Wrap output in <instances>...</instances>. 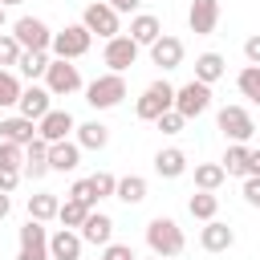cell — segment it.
<instances>
[{
	"mask_svg": "<svg viewBox=\"0 0 260 260\" xmlns=\"http://www.w3.org/2000/svg\"><path fill=\"white\" fill-rule=\"evenodd\" d=\"M69 199H81V203H89V207L98 203V199H93V191H89V179H77V183L69 187Z\"/></svg>",
	"mask_w": 260,
	"mask_h": 260,
	"instance_id": "41",
	"label": "cell"
},
{
	"mask_svg": "<svg viewBox=\"0 0 260 260\" xmlns=\"http://www.w3.org/2000/svg\"><path fill=\"white\" fill-rule=\"evenodd\" d=\"M106 4H110V8L122 16V12H138V4H142V0H106Z\"/></svg>",
	"mask_w": 260,
	"mask_h": 260,
	"instance_id": "44",
	"label": "cell"
},
{
	"mask_svg": "<svg viewBox=\"0 0 260 260\" xmlns=\"http://www.w3.org/2000/svg\"><path fill=\"white\" fill-rule=\"evenodd\" d=\"M146 260H162V256H154V252H150V256H146Z\"/></svg>",
	"mask_w": 260,
	"mask_h": 260,
	"instance_id": "49",
	"label": "cell"
},
{
	"mask_svg": "<svg viewBox=\"0 0 260 260\" xmlns=\"http://www.w3.org/2000/svg\"><path fill=\"white\" fill-rule=\"evenodd\" d=\"M114 199H122L126 207L142 203V199H146V179H142V175H126V179H118V187H114Z\"/></svg>",
	"mask_w": 260,
	"mask_h": 260,
	"instance_id": "28",
	"label": "cell"
},
{
	"mask_svg": "<svg viewBox=\"0 0 260 260\" xmlns=\"http://www.w3.org/2000/svg\"><path fill=\"white\" fill-rule=\"evenodd\" d=\"M223 179H228V171L219 162H195V191H219Z\"/></svg>",
	"mask_w": 260,
	"mask_h": 260,
	"instance_id": "30",
	"label": "cell"
},
{
	"mask_svg": "<svg viewBox=\"0 0 260 260\" xmlns=\"http://www.w3.org/2000/svg\"><path fill=\"white\" fill-rule=\"evenodd\" d=\"M77 232H81V240H85V244L106 248V244L114 240V219H110L106 211H89V215H85V223H81Z\"/></svg>",
	"mask_w": 260,
	"mask_h": 260,
	"instance_id": "18",
	"label": "cell"
},
{
	"mask_svg": "<svg viewBox=\"0 0 260 260\" xmlns=\"http://www.w3.org/2000/svg\"><path fill=\"white\" fill-rule=\"evenodd\" d=\"M171 106H175V85L158 77V81H150V85L142 89V98H138L134 114H138L142 122H154V118H158V114H167Z\"/></svg>",
	"mask_w": 260,
	"mask_h": 260,
	"instance_id": "4",
	"label": "cell"
},
{
	"mask_svg": "<svg viewBox=\"0 0 260 260\" xmlns=\"http://www.w3.org/2000/svg\"><path fill=\"white\" fill-rule=\"evenodd\" d=\"M114 187H118V179H114L110 171L89 175V191H93V199H110V195H114Z\"/></svg>",
	"mask_w": 260,
	"mask_h": 260,
	"instance_id": "35",
	"label": "cell"
},
{
	"mask_svg": "<svg viewBox=\"0 0 260 260\" xmlns=\"http://www.w3.org/2000/svg\"><path fill=\"white\" fill-rule=\"evenodd\" d=\"M49 61H53V53H49V49H24L16 65H20V73H24L28 81H37V77H45Z\"/></svg>",
	"mask_w": 260,
	"mask_h": 260,
	"instance_id": "26",
	"label": "cell"
},
{
	"mask_svg": "<svg viewBox=\"0 0 260 260\" xmlns=\"http://www.w3.org/2000/svg\"><path fill=\"white\" fill-rule=\"evenodd\" d=\"M37 138V122H28V118H0V142H20V146H28Z\"/></svg>",
	"mask_w": 260,
	"mask_h": 260,
	"instance_id": "22",
	"label": "cell"
},
{
	"mask_svg": "<svg viewBox=\"0 0 260 260\" xmlns=\"http://www.w3.org/2000/svg\"><path fill=\"white\" fill-rule=\"evenodd\" d=\"M89 45H93V32H89L85 24H65L61 32H53L49 53H53V57H61V61H77V57H85V53H89Z\"/></svg>",
	"mask_w": 260,
	"mask_h": 260,
	"instance_id": "2",
	"label": "cell"
},
{
	"mask_svg": "<svg viewBox=\"0 0 260 260\" xmlns=\"http://www.w3.org/2000/svg\"><path fill=\"white\" fill-rule=\"evenodd\" d=\"M215 126H219L223 138H232V142H248V138L256 134V122H252V114H248L244 106H223V110L215 114Z\"/></svg>",
	"mask_w": 260,
	"mask_h": 260,
	"instance_id": "8",
	"label": "cell"
},
{
	"mask_svg": "<svg viewBox=\"0 0 260 260\" xmlns=\"http://www.w3.org/2000/svg\"><path fill=\"white\" fill-rule=\"evenodd\" d=\"M12 37L20 41V49H49L53 28H49L41 16H20V20L12 24Z\"/></svg>",
	"mask_w": 260,
	"mask_h": 260,
	"instance_id": "11",
	"label": "cell"
},
{
	"mask_svg": "<svg viewBox=\"0 0 260 260\" xmlns=\"http://www.w3.org/2000/svg\"><path fill=\"white\" fill-rule=\"evenodd\" d=\"M0 28H4V4H0Z\"/></svg>",
	"mask_w": 260,
	"mask_h": 260,
	"instance_id": "48",
	"label": "cell"
},
{
	"mask_svg": "<svg viewBox=\"0 0 260 260\" xmlns=\"http://www.w3.org/2000/svg\"><path fill=\"white\" fill-rule=\"evenodd\" d=\"M244 57H248V65H260V32L244 41Z\"/></svg>",
	"mask_w": 260,
	"mask_h": 260,
	"instance_id": "43",
	"label": "cell"
},
{
	"mask_svg": "<svg viewBox=\"0 0 260 260\" xmlns=\"http://www.w3.org/2000/svg\"><path fill=\"white\" fill-rule=\"evenodd\" d=\"M81 24H85L93 37H102V41H110V37H118V32H122V20H118V12H114L106 0H93V4H85V12H81Z\"/></svg>",
	"mask_w": 260,
	"mask_h": 260,
	"instance_id": "6",
	"label": "cell"
},
{
	"mask_svg": "<svg viewBox=\"0 0 260 260\" xmlns=\"http://www.w3.org/2000/svg\"><path fill=\"white\" fill-rule=\"evenodd\" d=\"M154 171H158L162 179H179V175H187V154H183L179 146H162V150L154 154Z\"/></svg>",
	"mask_w": 260,
	"mask_h": 260,
	"instance_id": "24",
	"label": "cell"
},
{
	"mask_svg": "<svg viewBox=\"0 0 260 260\" xmlns=\"http://www.w3.org/2000/svg\"><path fill=\"white\" fill-rule=\"evenodd\" d=\"M20 53H24V49H20V41H16L12 32H4V37H0V65H16V61H20Z\"/></svg>",
	"mask_w": 260,
	"mask_h": 260,
	"instance_id": "37",
	"label": "cell"
},
{
	"mask_svg": "<svg viewBox=\"0 0 260 260\" xmlns=\"http://www.w3.org/2000/svg\"><path fill=\"white\" fill-rule=\"evenodd\" d=\"M73 130H77V122H73L69 110H49V114L37 122V134H41L45 142H61V138H69Z\"/></svg>",
	"mask_w": 260,
	"mask_h": 260,
	"instance_id": "15",
	"label": "cell"
},
{
	"mask_svg": "<svg viewBox=\"0 0 260 260\" xmlns=\"http://www.w3.org/2000/svg\"><path fill=\"white\" fill-rule=\"evenodd\" d=\"M187 24H191L195 37L215 32V24H219V0H191V8H187Z\"/></svg>",
	"mask_w": 260,
	"mask_h": 260,
	"instance_id": "14",
	"label": "cell"
},
{
	"mask_svg": "<svg viewBox=\"0 0 260 260\" xmlns=\"http://www.w3.org/2000/svg\"><path fill=\"white\" fill-rule=\"evenodd\" d=\"M45 89H49L53 98H69V93H77V89H81V73H77V65L53 57L49 69H45Z\"/></svg>",
	"mask_w": 260,
	"mask_h": 260,
	"instance_id": "5",
	"label": "cell"
},
{
	"mask_svg": "<svg viewBox=\"0 0 260 260\" xmlns=\"http://www.w3.org/2000/svg\"><path fill=\"white\" fill-rule=\"evenodd\" d=\"M187 211H191L195 219H203V223H207V219H215V215H219V195H215V191H195V195L187 199Z\"/></svg>",
	"mask_w": 260,
	"mask_h": 260,
	"instance_id": "29",
	"label": "cell"
},
{
	"mask_svg": "<svg viewBox=\"0 0 260 260\" xmlns=\"http://www.w3.org/2000/svg\"><path fill=\"white\" fill-rule=\"evenodd\" d=\"M81 167V146L73 138H61V142H49V171H77Z\"/></svg>",
	"mask_w": 260,
	"mask_h": 260,
	"instance_id": "17",
	"label": "cell"
},
{
	"mask_svg": "<svg viewBox=\"0 0 260 260\" xmlns=\"http://www.w3.org/2000/svg\"><path fill=\"white\" fill-rule=\"evenodd\" d=\"M248 175L260 179V150H252V146H248ZM248 175H244V179H248Z\"/></svg>",
	"mask_w": 260,
	"mask_h": 260,
	"instance_id": "45",
	"label": "cell"
},
{
	"mask_svg": "<svg viewBox=\"0 0 260 260\" xmlns=\"http://www.w3.org/2000/svg\"><path fill=\"white\" fill-rule=\"evenodd\" d=\"M57 207H61V199H57L53 191H37V195H28V219L49 223V219H57Z\"/></svg>",
	"mask_w": 260,
	"mask_h": 260,
	"instance_id": "27",
	"label": "cell"
},
{
	"mask_svg": "<svg viewBox=\"0 0 260 260\" xmlns=\"http://www.w3.org/2000/svg\"><path fill=\"white\" fill-rule=\"evenodd\" d=\"M16 260H49V232L41 219H28L20 228V252Z\"/></svg>",
	"mask_w": 260,
	"mask_h": 260,
	"instance_id": "10",
	"label": "cell"
},
{
	"mask_svg": "<svg viewBox=\"0 0 260 260\" xmlns=\"http://www.w3.org/2000/svg\"><path fill=\"white\" fill-rule=\"evenodd\" d=\"M73 134H77L73 142H77L81 150H106V146H110V126H102V122H81Z\"/></svg>",
	"mask_w": 260,
	"mask_h": 260,
	"instance_id": "23",
	"label": "cell"
},
{
	"mask_svg": "<svg viewBox=\"0 0 260 260\" xmlns=\"http://www.w3.org/2000/svg\"><path fill=\"white\" fill-rule=\"evenodd\" d=\"M150 61H154L158 69H179V65H183V41L162 32V37L150 45Z\"/></svg>",
	"mask_w": 260,
	"mask_h": 260,
	"instance_id": "20",
	"label": "cell"
},
{
	"mask_svg": "<svg viewBox=\"0 0 260 260\" xmlns=\"http://www.w3.org/2000/svg\"><path fill=\"white\" fill-rule=\"evenodd\" d=\"M0 4H4V8H12V4H24V0H0Z\"/></svg>",
	"mask_w": 260,
	"mask_h": 260,
	"instance_id": "47",
	"label": "cell"
},
{
	"mask_svg": "<svg viewBox=\"0 0 260 260\" xmlns=\"http://www.w3.org/2000/svg\"><path fill=\"white\" fill-rule=\"evenodd\" d=\"M0 167H24V146L20 142H0Z\"/></svg>",
	"mask_w": 260,
	"mask_h": 260,
	"instance_id": "38",
	"label": "cell"
},
{
	"mask_svg": "<svg viewBox=\"0 0 260 260\" xmlns=\"http://www.w3.org/2000/svg\"><path fill=\"white\" fill-rule=\"evenodd\" d=\"M223 73H228V61H223L219 53H199V57H195V81L215 85Z\"/></svg>",
	"mask_w": 260,
	"mask_h": 260,
	"instance_id": "25",
	"label": "cell"
},
{
	"mask_svg": "<svg viewBox=\"0 0 260 260\" xmlns=\"http://www.w3.org/2000/svg\"><path fill=\"white\" fill-rule=\"evenodd\" d=\"M154 122H158V130H162V134H183V126H187V118H183L175 106H171L167 114H158Z\"/></svg>",
	"mask_w": 260,
	"mask_h": 260,
	"instance_id": "36",
	"label": "cell"
},
{
	"mask_svg": "<svg viewBox=\"0 0 260 260\" xmlns=\"http://www.w3.org/2000/svg\"><path fill=\"white\" fill-rule=\"evenodd\" d=\"M219 167H223L228 175H248V142H232V146L223 150Z\"/></svg>",
	"mask_w": 260,
	"mask_h": 260,
	"instance_id": "32",
	"label": "cell"
},
{
	"mask_svg": "<svg viewBox=\"0 0 260 260\" xmlns=\"http://www.w3.org/2000/svg\"><path fill=\"white\" fill-rule=\"evenodd\" d=\"M146 244H150V252L162 256V260H171V256H179V252L187 248L183 228H179L171 215H154V219L146 223Z\"/></svg>",
	"mask_w": 260,
	"mask_h": 260,
	"instance_id": "1",
	"label": "cell"
},
{
	"mask_svg": "<svg viewBox=\"0 0 260 260\" xmlns=\"http://www.w3.org/2000/svg\"><path fill=\"white\" fill-rule=\"evenodd\" d=\"M122 98H126V73H102L85 85V102L93 110H114L122 106Z\"/></svg>",
	"mask_w": 260,
	"mask_h": 260,
	"instance_id": "3",
	"label": "cell"
},
{
	"mask_svg": "<svg viewBox=\"0 0 260 260\" xmlns=\"http://www.w3.org/2000/svg\"><path fill=\"white\" fill-rule=\"evenodd\" d=\"M20 175H24L20 167H0V191H8V195H12V191H16V183H20Z\"/></svg>",
	"mask_w": 260,
	"mask_h": 260,
	"instance_id": "40",
	"label": "cell"
},
{
	"mask_svg": "<svg viewBox=\"0 0 260 260\" xmlns=\"http://www.w3.org/2000/svg\"><path fill=\"white\" fill-rule=\"evenodd\" d=\"M236 85H240V93H244L248 102L260 106V65H244L240 77H236Z\"/></svg>",
	"mask_w": 260,
	"mask_h": 260,
	"instance_id": "33",
	"label": "cell"
},
{
	"mask_svg": "<svg viewBox=\"0 0 260 260\" xmlns=\"http://www.w3.org/2000/svg\"><path fill=\"white\" fill-rule=\"evenodd\" d=\"M12 211V199H8V191H0V219Z\"/></svg>",
	"mask_w": 260,
	"mask_h": 260,
	"instance_id": "46",
	"label": "cell"
},
{
	"mask_svg": "<svg viewBox=\"0 0 260 260\" xmlns=\"http://www.w3.org/2000/svg\"><path fill=\"white\" fill-rule=\"evenodd\" d=\"M28 179H45L49 175V142L37 134L28 146H24V167H20Z\"/></svg>",
	"mask_w": 260,
	"mask_h": 260,
	"instance_id": "21",
	"label": "cell"
},
{
	"mask_svg": "<svg viewBox=\"0 0 260 260\" xmlns=\"http://www.w3.org/2000/svg\"><path fill=\"white\" fill-rule=\"evenodd\" d=\"M102 260H138V256L130 252V244H114V240H110V244L102 248Z\"/></svg>",
	"mask_w": 260,
	"mask_h": 260,
	"instance_id": "39",
	"label": "cell"
},
{
	"mask_svg": "<svg viewBox=\"0 0 260 260\" xmlns=\"http://www.w3.org/2000/svg\"><path fill=\"white\" fill-rule=\"evenodd\" d=\"M158 37H162V20H158L154 12H134V16H130V41H134V45L150 49Z\"/></svg>",
	"mask_w": 260,
	"mask_h": 260,
	"instance_id": "16",
	"label": "cell"
},
{
	"mask_svg": "<svg viewBox=\"0 0 260 260\" xmlns=\"http://www.w3.org/2000/svg\"><path fill=\"white\" fill-rule=\"evenodd\" d=\"M16 110H20V118H28V122H41V118L53 110V93H49L45 85H24V89H20V102H16Z\"/></svg>",
	"mask_w": 260,
	"mask_h": 260,
	"instance_id": "12",
	"label": "cell"
},
{
	"mask_svg": "<svg viewBox=\"0 0 260 260\" xmlns=\"http://www.w3.org/2000/svg\"><path fill=\"white\" fill-rule=\"evenodd\" d=\"M89 211H93L89 203H81V199H69V195H65V203L57 207V219H61V228H81Z\"/></svg>",
	"mask_w": 260,
	"mask_h": 260,
	"instance_id": "31",
	"label": "cell"
},
{
	"mask_svg": "<svg viewBox=\"0 0 260 260\" xmlns=\"http://www.w3.org/2000/svg\"><path fill=\"white\" fill-rule=\"evenodd\" d=\"M20 77L16 73H8V69H0V106H16L20 102Z\"/></svg>",
	"mask_w": 260,
	"mask_h": 260,
	"instance_id": "34",
	"label": "cell"
},
{
	"mask_svg": "<svg viewBox=\"0 0 260 260\" xmlns=\"http://www.w3.org/2000/svg\"><path fill=\"white\" fill-rule=\"evenodd\" d=\"M138 49H142V45H134V41H130V32H118V37H110V41H106L102 61L110 65V73H126V69L138 61Z\"/></svg>",
	"mask_w": 260,
	"mask_h": 260,
	"instance_id": "9",
	"label": "cell"
},
{
	"mask_svg": "<svg viewBox=\"0 0 260 260\" xmlns=\"http://www.w3.org/2000/svg\"><path fill=\"white\" fill-rule=\"evenodd\" d=\"M207 106H211V85H203V81H195V77H191L187 85H179V89H175V110H179L187 122H191V118H199Z\"/></svg>",
	"mask_w": 260,
	"mask_h": 260,
	"instance_id": "7",
	"label": "cell"
},
{
	"mask_svg": "<svg viewBox=\"0 0 260 260\" xmlns=\"http://www.w3.org/2000/svg\"><path fill=\"white\" fill-rule=\"evenodd\" d=\"M244 199H248L252 207H260V179H256V175L244 179Z\"/></svg>",
	"mask_w": 260,
	"mask_h": 260,
	"instance_id": "42",
	"label": "cell"
},
{
	"mask_svg": "<svg viewBox=\"0 0 260 260\" xmlns=\"http://www.w3.org/2000/svg\"><path fill=\"white\" fill-rule=\"evenodd\" d=\"M81 232L77 228H57L49 236V260H81Z\"/></svg>",
	"mask_w": 260,
	"mask_h": 260,
	"instance_id": "13",
	"label": "cell"
},
{
	"mask_svg": "<svg viewBox=\"0 0 260 260\" xmlns=\"http://www.w3.org/2000/svg\"><path fill=\"white\" fill-rule=\"evenodd\" d=\"M232 244H236V232L223 219H207L203 223V232H199V248L203 252H228Z\"/></svg>",
	"mask_w": 260,
	"mask_h": 260,
	"instance_id": "19",
	"label": "cell"
}]
</instances>
